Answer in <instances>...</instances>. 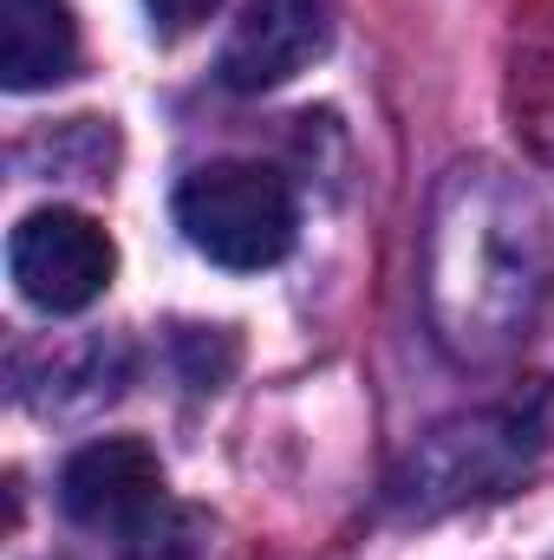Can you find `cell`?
I'll use <instances>...</instances> for the list:
<instances>
[{"mask_svg":"<svg viewBox=\"0 0 554 560\" xmlns=\"http://www.w3.org/2000/svg\"><path fill=\"white\" fill-rule=\"evenodd\" d=\"M542 443H549V398L542 392L443 423L412 450V463L399 476V509L437 515V509H457L476 495H503L516 476H529Z\"/></svg>","mask_w":554,"mask_h":560,"instance_id":"cell-1","label":"cell"},{"mask_svg":"<svg viewBox=\"0 0 554 560\" xmlns=\"http://www.w3.org/2000/svg\"><path fill=\"white\" fill-rule=\"evenodd\" d=\"M176 229L203 261L229 275H262L293 248V196L268 163H203L176 189Z\"/></svg>","mask_w":554,"mask_h":560,"instance_id":"cell-2","label":"cell"},{"mask_svg":"<svg viewBox=\"0 0 554 560\" xmlns=\"http://www.w3.org/2000/svg\"><path fill=\"white\" fill-rule=\"evenodd\" d=\"M7 268L39 313H85L118 275V248L79 209H33L7 242Z\"/></svg>","mask_w":554,"mask_h":560,"instance_id":"cell-3","label":"cell"},{"mask_svg":"<svg viewBox=\"0 0 554 560\" xmlns=\"http://www.w3.org/2000/svg\"><path fill=\"white\" fill-rule=\"evenodd\" d=\"M333 7L326 0H249L216 52V79L229 92H275L326 52Z\"/></svg>","mask_w":554,"mask_h":560,"instance_id":"cell-4","label":"cell"},{"mask_svg":"<svg viewBox=\"0 0 554 560\" xmlns=\"http://www.w3.org/2000/svg\"><path fill=\"white\" fill-rule=\"evenodd\" d=\"M59 509L79 528L131 535L150 509H163V469L138 436H99L59 469Z\"/></svg>","mask_w":554,"mask_h":560,"instance_id":"cell-5","label":"cell"},{"mask_svg":"<svg viewBox=\"0 0 554 560\" xmlns=\"http://www.w3.org/2000/svg\"><path fill=\"white\" fill-rule=\"evenodd\" d=\"M79 66V26L66 0H0V85L7 92H46L72 79Z\"/></svg>","mask_w":554,"mask_h":560,"instance_id":"cell-6","label":"cell"},{"mask_svg":"<svg viewBox=\"0 0 554 560\" xmlns=\"http://www.w3.org/2000/svg\"><path fill=\"white\" fill-rule=\"evenodd\" d=\"M125 560H209V535L189 509H150L125 535Z\"/></svg>","mask_w":554,"mask_h":560,"instance_id":"cell-7","label":"cell"},{"mask_svg":"<svg viewBox=\"0 0 554 560\" xmlns=\"http://www.w3.org/2000/svg\"><path fill=\"white\" fill-rule=\"evenodd\" d=\"M216 7H222V0H143L150 26H157V33H170V39H176V33H189V26H203Z\"/></svg>","mask_w":554,"mask_h":560,"instance_id":"cell-8","label":"cell"}]
</instances>
